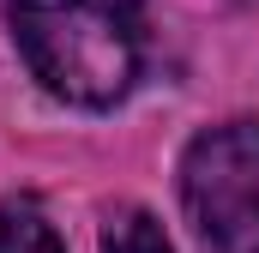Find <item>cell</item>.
Segmentation results:
<instances>
[{
    "mask_svg": "<svg viewBox=\"0 0 259 253\" xmlns=\"http://www.w3.org/2000/svg\"><path fill=\"white\" fill-rule=\"evenodd\" d=\"M18 55L49 97L115 109L145 66L139 0H6Z\"/></svg>",
    "mask_w": 259,
    "mask_h": 253,
    "instance_id": "obj_1",
    "label": "cell"
},
{
    "mask_svg": "<svg viewBox=\"0 0 259 253\" xmlns=\"http://www.w3.org/2000/svg\"><path fill=\"white\" fill-rule=\"evenodd\" d=\"M181 205L211 253H259V121H223L187 145Z\"/></svg>",
    "mask_w": 259,
    "mask_h": 253,
    "instance_id": "obj_2",
    "label": "cell"
},
{
    "mask_svg": "<svg viewBox=\"0 0 259 253\" xmlns=\"http://www.w3.org/2000/svg\"><path fill=\"white\" fill-rule=\"evenodd\" d=\"M0 253H66V247L36 199H6L0 205Z\"/></svg>",
    "mask_w": 259,
    "mask_h": 253,
    "instance_id": "obj_3",
    "label": "cell"
},
{
    "mask_svg": "<svg viewBox=\"0 0 259 253\" xmlns=\"http://www.w3.org/2000/svg\"><path fill=\"white\" fill-rule=\"evenodd\" d=\"M103 253H175V247H169V235H163V223H157L151 211L127 205V211L109 217V229H103Z\"/></svg>",
    "mask_w": 259,
    "mask_h": 253,
    "instance_id": "obj_4",
    "label": "cell"
}]
</instances>
